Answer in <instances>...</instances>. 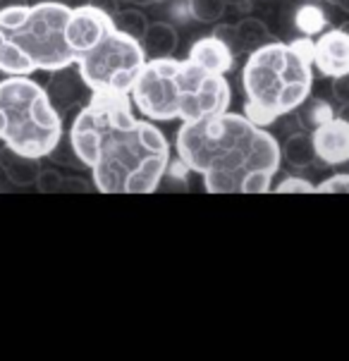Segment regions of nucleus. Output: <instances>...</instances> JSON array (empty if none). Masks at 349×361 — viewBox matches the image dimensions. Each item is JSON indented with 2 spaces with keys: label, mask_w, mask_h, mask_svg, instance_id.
I'll return each mask as SVG.
<instances>
[{
  "label": "nucleus",
  "mask_w": 349,
  "mask_h": 361,
  "mask_svg": "<svg viewBox=\"0 0 349 361\" xmlns=\"http://www.w3.org/2000/svg\"><path fill=\"white\" fill-rule=\"evenodd\" d=\"M101 194H153L170 163L168 137L137 118L130 94H91L67 132Z\"/></svg>",
  "instance_id": "1"
},
{
  "label": "nucleus",
  "mask_w": 349,
  "mask_h": 361,
  "mask_svg": "<svg viewBox=\"0 0 349 361\" xmlns=\"http://www.w3.org/2000/svg\"><path fill=\"white\" fill-rule=\"evenodd\" d=\"M175 151L208 194H266L283 163L275 134L230 110L182 122Z\"/></svg>",
  "instance_id": "2"
},
{
  "label": "nucleus",
  "mask_w": 349,
  "mask_h": 361,
  "mask_svg": "<svg viewBox=\"0 0 349 361\" xmlns=\"http://www.w3.org/2000/svg\"><path fill=\"white\" fill-rule=\"evenodd\" d=\"M130 101L151 122H192L225 113L232 89L225 75L208 72L189 58H151L130 91Z\"/></svg>",
  "instance_id": "3"
},
{
  "label": "nucleus",
  "mask_w": 349,
  "mask_h": 361,
  "mask_svg": "<svg viewBox=\"0 0 349 361\" xmlns=\"http://www.w3.org/2000/svg\"><path fill=\"white\" fill-rule=\"evenodd\" d=\"M314 39L299 36L290 44L268 41L249 53L242 67L244 115L261 127H271L292 115L314 89Z\"/></svg>",
  "instance_id": "4"
},
{
  "label": "nucleus",
  "mask_w": 349,
  "mask_h": 361,
  "mask_svg": "<svg viewBox=\"0 0 349 361\" xmlns=\"http://www.w3.org/2000/svg\"><path fill=\"white\" fill-rule=\"evenodd\" d=\"M70 12V5L60 0L0 8V75H51L75 65L65 39Z\"/></svg>",
  "instance_id": "5"
},
{
  "label": "nucleus",
  "mask_w": 349,
  "mask_h": 361,
  "mask_svg": "<svg viewBox=\"0 0 349 361\" xmlns=\"http://www.w3.org/2000/svg\"><path fill=\"white\" fill-rule=\"evenodd\" d=\"M63 137V115L48 99L44 84L22 75L0 77V144L46 158Z\"/></svg>",
  "instance_id": "6"
},
{
  "label": "nucleus",
  "mask_w": 349,
  "mask_h": 361,
  "mask_svg": "<svg viewBox=\"0 0 349 361\" xmlns=\"http://www.w3.org/2000/svg\"><path fill=\"white\" fill-rule=\"evenodd\" d=\"M146 60L142 41L113 24L89 51L77 55L75 67L91 94H130Z\"/></svg>",
  "instance_id": "7"
},
{
  "label": "nucleus",
  "mask_w": 349,
  "mask_h": 361,
  "mask_svg": "<svg viewBox=\"0 0 349 361\" xmlns=\"http://www.w3.org/2000/svg\"><path fill=\"white\" fill-rule=\"evenodd\" d=\"M311 63L321 77H340L349 72V34L345 29L333 27L321 32L314 39Z\"/></svg>",
  "instance_id": "8"
},
{
  "label": "nucleus",
  "mask_w": 349,
  "mask_h": 361,
  "mask_svg": "<svg viewBox=\"0 0 349 361\" xmlns=\"http://www.w3.org/2000/svg\"><path fill=\"white\" fill-rule=\"evenodd\" d=\"M314 149L318 161L326 165H347L349 163V118L338 115L326 120L311 130Z\"/></svg>",
  "instance_id": "9"
},
{
  "label": "nucleus",
  "mask_w": 349,
  "mask_h": 361,
  "mask_svg": "<svg viewBox=\"0 0 349 361\" xmlns=\"http://www.w3.org/2000/svg\"><path fill=\"white\" fill-rule=\"evenodd\" d=\"M46 94L55 106V110L63 115L67 110L84 106V103L89 101L91 91L87 84H84L77 67L70 65V67H63V70L51 72V79H48V84H46Z\"/></svg>",
  "instance_id": "10"
},
{
  "label": "nucleus",
  "mask_w": 349,
  "mask_h": 361,
  "mask_svg": "<svg viewBox=\"0 0 349 361\" xmlns=\"http://www.w3.org/2000/svg\"><path fill=\"white\" fill-rule=\"evenodd\" d=\"M187 58L208 72H216V75H228V72H232V67H235V51L213 34L194 41Z\"/></svg>",
  "instance_id": "11"
},
{
  "label": "nucleus",
  "mask_w": 349,
  "mask_h": 361,
  "mask_svg": "<svg viewBox=\"0 0 349 361\" xmlns=\"http://www.w3.org/2000/svg\"><path fill=\"white\" fill-rule=\"evenodd\" d=\"M0 170H3L5 180L12 187H34L36 177L41 173V158L20 154V151H12L8 146H0Z\"/></svg>",
  "instance_id": "12"
},
{
  "label": "nucleus",
  "mask_w": 349,
  "mask_h": 361,
  "mask_svg": "<svg viewBox=\"0 0 349 361\" xmlns=\"http://www.w3.org/2000/svg\"><path fill=\"white\" fill-rule=\"evenodd\" d=\"M139 41H142V48L149 60L170 58V55H175L177 44H180L175 27L170 22H149V27H146V32Z\"/></svg>",
  "instance_id": "13"
},
{
  "label": "nucleus",
  "mask_w": 349,
  "mask_h": 361,
  "mask_svg": "<svg viewBox=\"0 0 349 361\" xmlns=\"http://www.w3.org/2000/svg\"><path fill=\"white\" fill-rule=\"evenodd\" d=\"M280 154H283V161L295 170H306L318 161L314 139H311L309 130L290 134V137L285 139V144L280 146Z\"/></svg>",
  "instance_id": "14"
},
{
  "label": "nucleus",
  "mask_w": 349,
  "mask_h": 361,
  "mask_svg": "<svg viewBox=\"0 0 349 361\" xmlns=\"http://www.w3.org/2000/svg\"><path fill=\"white\" fill-rule=\"evenodd\" d=\"M271 32H268L266 22L256 20V17H244L235 24V53H251L263 44H268Z\"/></svg>",
  "instance_id": "15"
},
{
  "label": "nucleus",
  "mask_w": 349,
  "mask_h": 361,
  "mask_svg": "<svg viewBox=\"0 0 349 361\" xmlns=\"http://www.w3.org/2000/svg\"><path fill=\"white\" fill-rule=\"evenodd\" d=\"M295 29L302 36H309V39H316L321 32L328 29V17L323 8H318L316 3L306 0V5H302L297 12H295Z\"/></svg>",
  "instance_id": "16"
},
{
  "label": "nucleus",
  "mask_w": 349,
  "mask_h": 361,
  "mask_svg": "<svg viewBox=\"0 0 349 361\" xmlns=\"http://www.w3.org/2000/svg\"><path fill=\"white\" fill-rule=\"evenodd\" d=\"M297 118H299V122H302V127L304 130H314V127H318V125H323L326 120H330L335 115V110H333V106H330L328 101H323V99H318V96H314V99H306L302 106H299L297 110Z\"/></svg>",
  "instance_id": "17"
},
{
  "label": "nucleus",
  "mask_w": 349,
  "mask_h": 361,
  "mask_svg": "<svg viewBox=\"0 0 349 361\" xmlns=\"http://www.w3.org/2000/svg\"><path fill=\"white\" fill-rule=\"evenodd\" d=\"M113 22L120 32L134 36V39H142L146 27H149V20H146L144 10L139 8H125V10H118L113 15Z\"/></svg>",
  "instance_id": "18"
},
{
  "label": "nucleus",
  "mask_w": 349,
  "mask_h": 361,
  "mask_svg": "<svg viewBox=\"0 0 349 361\" xmlns=\"http://www.w3.org/2000/svg\"><path fill=\"white\" fill-rule=\"evenodd\" d=\"M189 12V17L199 22H218L225 15V3L223 0H182Z\"/></svg>",
  "instance_id": "19"
},
{
  "label": "nucleus",
  "mask_w": 349,
  "mask_h": 361,
  "mask_svg": "<svg viewBox=\"0 0 349 361\" xmlns=\"http://www.w3.org/2000/svg\"><path fill=\"white\" fill-rule=\"evenodd\" d=\"M46 158H51L55 165H67V168H84V165L79 163V158H77L75 149H72V144H70V139H67V137L60 139L58 146H55V149Z\"/></svg>",
  "instance_id": "20"
},
{
  "label": "nucleus",
  "mask_w": 349,
  "mask_h": 361,
  "mask_svg": "<svg viewBox=\"0 0 349 361\" xmlns=\"http://www.w3.org/2000/svg\"><path fill=\"white\" fill-rule=\"evenodd\" d=\"M63 173H60L58 168H44L41 165V173L36 177V189H39L41 194H53V192H60V187H63Z\"/></svg>",
  "instance_id": "21"
},
{
  "label": "nucleus",
  "mask_w": 349,
  "mask_h": 361,
  "mask_svg": "<svg viewBox=\"0 0 349 361\" xmlns=\"http://www.w3.org/2000/svg\"><path fill=\"white\" fill-rule=\"evenodd\" d=\"M314 187H316L314 182L304 180V177H297V175H290V177H285L283 182H278L271 192H275V194H314Z\"/></svg>",
  "instance_id": "22"
},
{
  "label": "nucleus",
  "mask_w": 349,
  "mask_h": 361,
  "mask_svg": "<svg viewBox=\"0 0 349 361\" xmlns=\"http://www.w3.org/2000/svg\"><path fill=\"white\" fill-rule=\"evenodd\" d=\"M314 194H349V173L330 175L328 180L314 187Z\"/></svg>",
  "instance_id": "23"
},
{
  "label": "nucleus",
  "mask_w": 349,
  "mask_h": 361,
  "mask_svg": "<svg viewBox=\"0 0 349 361\" xmlns=\"http://www.w3.org/2000/svg\"><path fill=\"white\" fill-rule=\"evenodd\" d=\"M330 94H333V99L338 101L342 108L349 106V72H347V75L333 77V84H330Z\"/></svg>",
  "instance_id": "24"
},
{
  "label": "nucleus",
  "mask_w": 349,
  "mask_h": 361,
  "mask_svg": "<svg viewBox=\"0 0 349 361\" xmlns=\"http://www.w3.org/2000/svg\"><path fill=\"white\" fill-rule=\"evenodd\" d=\"M91 189H96V187L84 180V177H63L60 192H91Z\"/></svg>",
  "instance_id": "25"
},
{
  "label": "nucleus",
  "mask_w": 349,
  "mask_h": 361,
  "mask_svg": "<svg viewBox=\"0 0 349 361\" xmlns=\"http://www.w3.org/2000/svg\"><path fill=\"white\" fill-rule=\"evenodd\" d=\"M91 5H96V8H101V10H106L110 12V15H115L120 8H118V3L115 0H91Z\"/></svg>",
  "instance_id": "26"
},
{
  "label": "nucleus",
  "mask_w": 349,
  "mask_h": 361,
  "mask_svg": "<svg viewBox=\"0 0 349 361\" xmlns=\"http://www.w3.org/2000/svg\"><path fill=\"white\" fill-rule=\"evenodd\" d=\"M225 8H237V10H249L251 0H223Z\"/></svg>",
  "instance_id": "27"
},
{
  "label": "nucleus",
  "mask_w": 349,
  "mask_h": 361,
  "mask_svg": "<svg viewBox=\"0 0 349 361\" xmlns=\"http://www.w3.org/2000/svg\"><path fill=\"white\" fill-rule=\"evenodd\" d=\"M130 3L139 5V8H149V5H158V3H165V0H130Z\"/></svg>",
  "instance_id": "28"
},
{
  "label": "nucleus",
  "mask_w": 349,
  "mask_h": 361,
  "mask_svg": "<svg viewBox=\"0 0 349 361\" xmlns=\"http://www.w3.org/2000/svg\"><path fill=\"white\" fill-rule=\"evenodd\" d=\"M340 29H345V32L349 34V22H345V24H340Z\"/></svg>",
  "instance_id": "29"
},
{
  "label": "nucleus",
  "mask_w": 349,
  "mask_h": 361,
  "mask_svg": "<svg viewBox=\"0 0 349 361\" xmlns=\"http://www.w3.org/2000/svg\"><path fill=\"white\" fill-rule=\"evenodd\" d=\"M115 3H125V0H115ZM127 3H130V0H127Z\"/></svg>",
  "instance_id": "30"
},
{
  "label": "nucleus",
  "mask_w": 349,
  "mask_h": 361,
  "mask_svg": "<svg viewBox=\"0 0 349 361\" xmlns=\"http://www.w3.org/2000/svg\"><path fill=\"white\" fill-rule=\"evenodd\" d=\"M311 3H321V0H311Z\"/></svg>",
  "instance_id": "31"
}]
</instances>
